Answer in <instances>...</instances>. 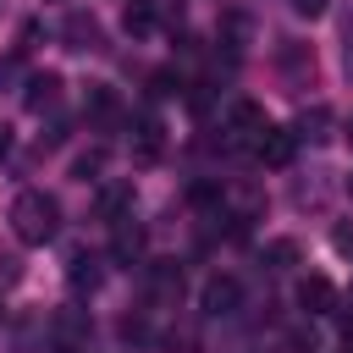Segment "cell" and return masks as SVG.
<instances>
[{
	"label": "cell",
	"mask_w": 353,
	"mask_h": 353,
	"mask_svg": "<svg viewBox=\"0 0 353 353\" xmlns=\"http://www.w3.org/2000/svg\"><path fill=\"white\" fill-rule=\"evenodd\" d=\"M11 232L28 243V248H44L55 232H61V204L44 193V188H22L11 199Z\"/></svg>",
	"instance_id": "obj_1"
},
{
	"label": "cell",
	"mask_w": 353,
	"mask_h": 353,
	"mask_svg": "<svg viewBox=\"0 0 353 353\" xmlns=\"http://www.w3.org/2000/svg\"><path fill=\"white\" fill-rule=\"evenodd\" d=\"M237 303H243V281H237V276H210V281L199 287V309H204L210 320L237 314Z\"/></svg>",
	"instance_id": "obj_2"
},
{
	"label": "cell",
	"mask_w": 353,
	"mask_h": 353,
	"mask_svg": "<svg viewBox=\"0 0 353 353\" xmlns=\"http://www.w3.org/2000/svg\"><path fill=\"white\" fill-rule=\"evenodd\" d=\"M265 127H270V121H265V110H259L254 99H232V110H226V132H232V143H259Z\"/></svg>",
	"instance_id": "obj_3"
},
{
	"label": "cell",
	"mask_w": 353,
	"mask_h": 353,
	"mask_svg": "<svg viewBox=\"0 0 353 353\" xmlns=\"http://www.w3.org/2000/svg\"><path fill=\"white\" fill-rule=\"evenodd\" d=\"M61 44L77 50V55H88V50H105V33H99V22H94L88 11H72V17L61 22Z\"/></svg>",
	"instance_id": "obj_4"
},
{
	"label": "cell",
	"mask_w": 353,
	"mask_h": 353,
	"mask_svg": "<svg viewBox=\"0 0 353 353\" xmlns=\"http://www.w3.org/2000/svg\"><path fill=\"white\" fill-rule=\"evenodd\" d=\"M116 232H110V254H116V265H138L143 259V226L132 221V215H121V221H110Z\"/></svg>",
	"instance_id": "obj_5"
},
{
	"label": "cell",
	"mask_w": 353,
	"mask_h": 353,
	"mask_svg": "<svg viewBox=\"0 0 353 353\" xmlns=\"http://www.w3.org/2000/svg\"><path fill=\"white\" fill-rule=\"evenodd\" d=\"M292 149H298V132H287V127H265L254 143V154L265 165H292Z\"/></svg>",
	"instance_id": "obj_6"
},
{
	"label": "cell",
	"mask_w": 353,
	"mask_h": 353,
	"mask_svg": "<svg viewBox=\"0 0 353 353\" xmlns=\"http://www.w3.org/2000/svg\"><path fill=\"white\" fill-rule=\"evenodd\" d=\"M336 303V287L325 281V276H303L298 281V309H309V314H325Z\"/></svg>",
	"instance_id": "obj_7"
},
{
	"label": "cell",
	"mask_w": 353,
	"mask_h": 353,
	"mask_svg": "<svg viewBox=\"0 0 353 353\" xmlns=\"http://www.w3.org/2000/svg\"><path fill=\"white\" fill-rule=\"evenodd\" d=\"M215 33H221V44H226V50H243V44H248V33H254V22H248V11H221Z\"/></svg>",
	"instance_id": "obj_8"
},
{
	"label": "cell",
	"mask_w": 353,
	"mask_h": 353,
	"mask_svg": "<svg viewBox=\"0 0 353 353\" xmlns=\"http://www.w3.org/2000/svg\"><path fill=\"white\" fill-rule=\"evenodd\" d=\"M127 204H132V182H110V188H99V199H94V210H99L105 221H121Z\"/></svg>",
	"instance_id": "obj_9"
},
{
	"label": "cell",
	"mask_w": 353,
	"mask_h": 353,
	"mask_svg": "<svg viewBox=\"0 0 353 353\" xmlns=\"http://www.w3.org/2000/svg\"><path fill=\"white\" fill-rule=\"evenodd\" d=\"M55 94H61V77H55V72L28 77V110H39V116H44V110L55 105Z\"/></svg>",
	"instance_id": "obj_10"
},
{
	"label": "cell",
	"mask_w": 353,
	"mask_h": 353,
	"mask_svg": "<svg viewBox=\"0 0 353 353\" xmlns=\"http://www.w3.org/2000/svg\"><path fill=\"white\" fill-rule=\"evenodd\" d=\"M121 28L143 39V33L154 28V11H149V0H127V11H121Z\"/></svg>",
	"instance_id": "obj_11"
},
{
	"label": "cell",
	"mask_w": 353,
	"mask_h": 353,
	"mask_svg": "<svg viewBox=\"0 0 353 353\" xmlns=\"http://www.w3.org/2000/svg\"><path fill=\"white\" fill-rule=\"evenodd\" d=\"M154 154H160V121L138 116V160H154Z\"/></svg>",
	"instance_id": "obj_12"
},
{
	"label": "cell",
	"mask_w": 353,
	"mask_h": 353,
	"mask_svg": "<svg viewBox=\"0 0 353 353\" xmlns=\"http://www.w3.org/2000/svg\"><path fill=\"white\" fill-rule=\"evenodd\" d=\"M265 259H270V270H292L298 265V243L292 237H276V243H265Z\"/></svg>",
	"instance_id": "obj_13"
},
{
	"label": "cell",
	"mask_w": 353,
	"mask_h": 353,
	"mask_svg": "<svg viewBox=\"0 0 353 353\" xmlns=\"http://www.w3.org/2000/svg\"><path fill=\"white\" fill-rule=\"evenodd\" d=\"M83 110H88V116H116V94H110L105 83H88V99H83Z\"/></svg>",
	"instance_id": "obj_14"
},
{
	"label": "cell",
	"mask_w": 353,
	"mask_h": 353,
	"mask_svg": "<svg viewBox=\"0 0 353 353\" xmlns=\"http://www.w3.org/2000/svg\"><path fill=\"white\" fill-rule=\"evenodd\" d=\"M325 121H331V110H325V105L303 110V116H298V138H325Z\"/></svg>",
	"instance_id": "obj_15"
},
{
	"label": "cell",
	"mask_w": 353,
	"mask_h": 353,
	"mask_svg": "<svg viewBox=\"0 0 353 353\" xmlns=\"http://www.w3.org/2000/svg\"><path fill=\"white\" fill-rule=\"evenodd\" d=\"M72 287H88V292H94V287H99V259L77 254V259H72Z\"/></svg>",
	"instance_id": "obj_16"
},
{
	"label": "cell",
	"mask_w": 353,
	"mask_h": 353,
	"mask_svg": "<svg viewBox=\"0 0 353 353\" xmlns=\"http://www.w3.org/2000/svg\"><path fill=\"white\" fill-rule=\"evenodd\" d=\"M99 165H105V149H88V154L72 165V176H77V182H94V171H99Z\"/></svg>",
	"instance_id": "obj_17"
},
{
	"label": "cell",
	"mask_w": 353,
	"mask_h": 353,
	"mask_svg": "<svg viewBox=\"0 0 353 353\" xmlns=\"http://www.w3.org/2000/svg\"><path fill=\"white\" fill-rule=\"evenodd\" d=\"M331 248L353 259V221H336V226H331Z\"/></svg>",
	"instance_id": "obj_18"
},
{
	"label": "cell",
	"mask_w": 353,
	"mask_h": 353,
	"mask_svg": "<svg viewBox=\"0 0 353 353\" xmlns=\"http://www.w3.org/2000/svg\"><path fill=\"white\" fill-rule=\"evenodd\" d=\"M149 83H154V94H160V99H165V94H176V88H182V83H176V72H154V77H149Z\"/></svg>",
	"instance_id": "obj_19"
},
{
	"label": "cell",
	"mask_w": 353,
	"mask_h": 353,
	"mask_svg": "<svg viewBox=\"0 0 353 353\" xmlns=\"http://www.w3.org/2000/svg\"><path fill=\"white\" fill-rule=\"evenodd\" d=\"M325 6H331V0H292L298 17H325Z\"/></svg>",
	"instance_id": "obj_20"
},
{
	"label": "cell",
	"mask_w": 353,
	"mask_h": 353,
	"mask_svg": "<svg viewBox=\"0 0 353 353\" xmlns=\"http://www.w3.org/2000/svg\"><path fill=\"white\" fill-rule=\"evenodd\" d=\"M121 336H127V342H143L149 331H143V320H132V314H127V320H121Z\"/></svg>",
	"instance_id": "obj_21"
},
{
	"label": "cell",
	"mask_w": 353,
	"mask_h": 353,
	"mask_svg": "<svg viewBox=\"0 0 353 353\" xmlns=\"http://www.w3.org/2000/svg\"><path fill=\"white\" fill-rule=\"evenodd\" d=\"M215 193H221V188H215V182H193V204H210V199H215Z\"/></svg>",
	"instance_id": "obj_22"
},
{
	"label": "cell",
	"mask_w": 353,
	"mask_h": 353,
	"mask_svg": "<svg viewBox=\"0 0 353 353\" xmlns=\"http://www.w3.org/2000/svg\"><path fill=\"white\" fill-rule=\"evenodd\" d=\"M11 77H17V55H6V61H0V88H6Z\"/></svg>",
	"instance_id": "obj_23"
},
{
	"label": "cell",
	"mask_w": 353,
	"mask_h": 353,
	"mask_svg": "<svg viewBox=\"0 0 353 353\" xmlns=\"http://www.w3.org/2000/svg\"><path fill=\"white\" fill-rule=\"evenodd\" d=\"M342 342L353 347V314H342Z\"/></svg>",
	"instance_id": "obj_24"
},
{
	"label": "cell",
	"mask_w": 353,
	"mask_h": 353,
	"mask_svg": "<svg viewBox=\"0 0 353 353\" xmlns=\"http://www.w3.org/2000/svg\"><path fill=\"white\" fill-rule=\"evenodd\" d=\"M6 149H11V132H6V127H0V154H6Z\"/></svg>",
	"instance_id": "obj_25"
},
{
	"label": "cell",
	"mask_w": 353,
	"mask_h": 353,
	"mask_svg": "<svg viewBox=\"0 0 353 353\" xmlns=\"http://www.w3.org/2000/svg\"><path fill=\"white\" fill-rule=\"evenodd\" d=\"M347 143H353V116H347Z\"/></svg>",
	"instance_id": "obj_26"
},
{
	"label": "cell",
	"mask_w": 353,
	"mask_h": 353,
	"mask_svg": "<svg viewBox=\"0 0 353 353\" xmlns=\"http://www.w3.org/2000/svg\"><path fill=\"white\" fill-rule=\"evenodd\" d=\"M347 199H353V176H347Z\"/></svg>",
	"instance_id": "obj_27"
}]
</instances>
